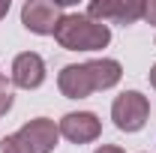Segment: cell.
Returning <instances> with one entry per match:
<instances>
[{
    "label": "cell",
    "instance_id": "7",
    "mask_svg": "<svg viewBox=\"0 0 156 153\" xmlns=\"http://www.w3.org/2000/svg\"><path fill=\"white\" fill-rule=\"evenodd\" d=\"M57 129H60V135H63L66 141H72V144H87V141H96L99 138L102 123H99V117L90 114V111H72V114H66L57 123Z\"/></svg>",
    "mask_w": 156,
    "mask_h": 153
},
{
    "label": "cell",
    "instance_id": "1",
    "mask_svg": "<svg viewBox=\"0 0 156 153\" xmlns=\"http://www.w3.org/2000/svg\"><path fill=\"white\" fill-rule=\"evenodd\" d=\"M123 75V66L117 60H90V63H69L57 75V87L66 99H84L93 90H108L114 87Z\"/></svg>",
    "mask_w": 156,
    "mask_h": 153
},
{
    "label": "cell",
    "instance_id": "6",
    "mask_svg": "<svg viewBox=\"0 0 156 153\" xmlns=\"http://www.w3.org/2000/svg\"><path fill=\"white\" fill-rule=\"evenodd\" d=\"M15 135L21 138V144H24L30 153H51L54 147H57L60 129H57L54 120H48V117H36V120H27Z\"/></svg>",
    "mask_w": 156,
    "mask_h": 153
},
{
    "label": "cell",
    "instance_id": "3",
    "mask_svg": "<svg viewBox=\"0 0 156 153\" xmlns=\"http://www.w3.org/2000/svg\"><path fill=\"white\" fill-rule=\"evenodd\" d=\"M150 117V102L147 96L138 93V90H126L114 99L111 105V120L120 132H138Z\"/></svg>",
    "mask_w": 156,
    "mask_h": 153
},
{
    "label": "cell",
    "instance_id": "5",
    "mask_svg": "<svg viewBox=\"0 0 156 153\" xmlns=\"http://www.w3.org/2000/svg\"><path fill=\"white\" fill-rule=\"evenodd\" d=\"M87 18L99 21H117V24H135L144 18V3L141 0H93L87 6Z\"/></svg>",
    "mask_w": 156,
    "mask_h": 153
},
{
    "label": "cell",
    "instance_id": "9",
    "mask_svg": "<svg viewBox=\"0 0 156 153\" xmlns=\"http://www.w3.org/2000/svg\"><path fill=\"white\" fill-rule=\"evenodd\" d=\"M0 153H30V150L21 144L18 135H6V138H0Z\"/></svg>",
    "mask_w": 156,
    "mask_h": 153
},
{
    "label": "cell",
    "instance_id": "12",
    "mask_svg": "<svg viewBox=\"0 0 156 153\" xmlns=\"http://www.w3.org/2000/svg\"><path fill=\"white\" fill-rule=\"evenodd\" d=\"M96 153H126V150H120V147H114V144H105V147H99Z\"/></svg>",
    "mask_w": 156,
    "mask_h": 153
},
{
    "label": "cell",
    "instance_id": "4",
    "mask_svg": "<svg viewBox=\"0 0 156 153\" xmlns=\"http://www.w3.org/2000/svg\"><path fill=\"white\" fill-rule=\"evenodd\" d=\"M63 6H69V0H27L21 6V24L30 30V33H39V36H48L57 30L60 18H63Z\"/></svg>",
    "mask_w": 156,
    "mask_h": 153
},
{
    "label": "cell",
    "instance_id": "8",
    "mask_svg": "<svg viewBox=\"0 0 156 153\" xmlns=\"http://www.w3.org/2000/svg\"><path fill=\"white\" fill-rule=\"evenodd\" d=\"M45 81V60L39 57L36 51H24L15 57L12 63V84L24 87V90H36Z\"/></svg>",
    "mask_w": 156,
    "mask_h": 153
},
{
    "label": "cell",
    "instance_id": "10",
    "mask_svg": "<svg viewBox=\"0 0 156 153\" xmlns=\"http://www.w3.org/2000/svg\"><path fill=\"white\" fill-rule=\"evenodd\" d=\"M12 108V87H9V81L0 75V114H6Z\"/></svg>",
    "mask_w": 156,
    "mask_h": 153
},
{
    "label": "cell",
    "instance_id": "13",
    "mask_svg": "<svg viewBox=\"0 0 156 153\" xmlns=\"http://www.w3.org/2000/svg\"><path fill=\"white\" fill-rule=\"evenodd\" d=\"M6 12H9V0H0V18H3Z\"/></svg>",
    "mask_w": 156,
    "mask_h": 153
},
{
    "label": "cell",
    "instance_id": "11",
    "mask_svg": "<svg viewBox=\"0 0 156 153\" xmlns=\"http://www.w3.org/2000/svg\"><path fill=\"white\" fill-rule=\"evenodd\" d=\"M144 18L150 21V24H156V0H150V3H144Z\"/></svg>",
    "mask_w": 156,
    "mask_h": 153
},
{
    "label": "cell",
    "instance_id": "2",
    "mask_svg": "<svg viewBox=\"0 0 156 153\" xmlns=\"http://www.w3.org/2000/svg\"><path fill=\"white\" fill-rule=\"evenodd\" d=\"M54 39L66 51H99L111 42V30L108 24H99V21L87 18V15H63L54 30Z\"/></svg>",
    "mask_w": 156,
    "mask_h": 153
},
{
    "label": "cell",
    "instance_id": "14",
    "mask_svg": "<svg viewBox=\"0 0 156 153\" xmlns=\"http://www.w3.org/2000/svg\"><path fill=\"white\" fill-rule=\"evenodd\" d=\"M150 84H153V90H156V63H153V69H150Z\"/></svg>",
    "mask_w": 156,
    "mask_h": 153
}]
</instances>
